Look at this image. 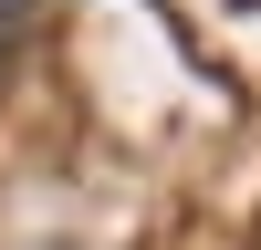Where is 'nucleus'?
Returning <instances> with one entry per match:
<instances>
[{"label":"nucleus","instance_id":"obj_1","mask_svg":"<svg viewBox=\"0 0 261 250\" xmlns=\"http://www.w3.org/2000/svg\"><path fill=\"white\" fill-rule=\"evenodd\" d=\"M32 11H42V0H0V52H11L21 32H32Z\"/></svg>","mask_w":261,"mask_h":250}]
</instances>
